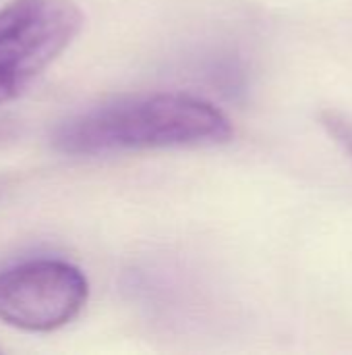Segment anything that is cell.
I'll return each instance as SVG.
<instances>
[{
    "label": "cell",
    "instance_id": "obj_1",
    "mask_svg": "<svg viewBox=\"0 0 352 355\" xmlns=\"http://www.w3.org/2000/svg\"><path fill=\"white\" fill-rule=\"evenodd\" d=\"M232 133L230 119L212 102L156 92L104 102L64 119L52 133V146L68 156H104L218 146Z\"/></svg>",
    "mask_w": 352,
    "mask_h": 355
},
{
    "label": "cell",
    "instance_id": "obj_3",
    "mask_svg": "<svg viewBox=\"0 0 352 355\" xmlns=\"http://www.w3.org/2000/svg\"><path fill=\"white\" fill-rule=\"evenodd\" d=\"M87 297L85 275L64 260H27L0 272V322L12 329H62L83 312Z\"/></svg>",
    "mask_w": 352,
    "mask_h": 355
},
{
    "label": "cell",
    "instance_id": "obj_2",
    "mask_svg": "<svg viewBox=\"0 0 352 355\" xmlns=\"http://www.w3.org/2000/svg\"><path fill=\"white\" fill-rule=\"evenodd\" d=\"M75 0H10L0 8V106L19 98L79 35Z\"/></svg>",
    "mask_w": 352,
    "mask_h": 355
},
{
    "label": "cell",
    "instance_id": "obj_4",
    "mask_svg": "<svg viewBox=\"0 0 352 355\" xmlns=\"http://www.w3.org/2000/svg\"><path fill=\"white\" fill-rule=\"evenodd\" d=\"M322 125L324 129L334 137V141L344 148V152H349V156L352 158V119L342 114V112H336V110H326L322 112Z\"/></svg>",
    "mask_w": 352,
    "mask_h": 355
}]
</instances>
